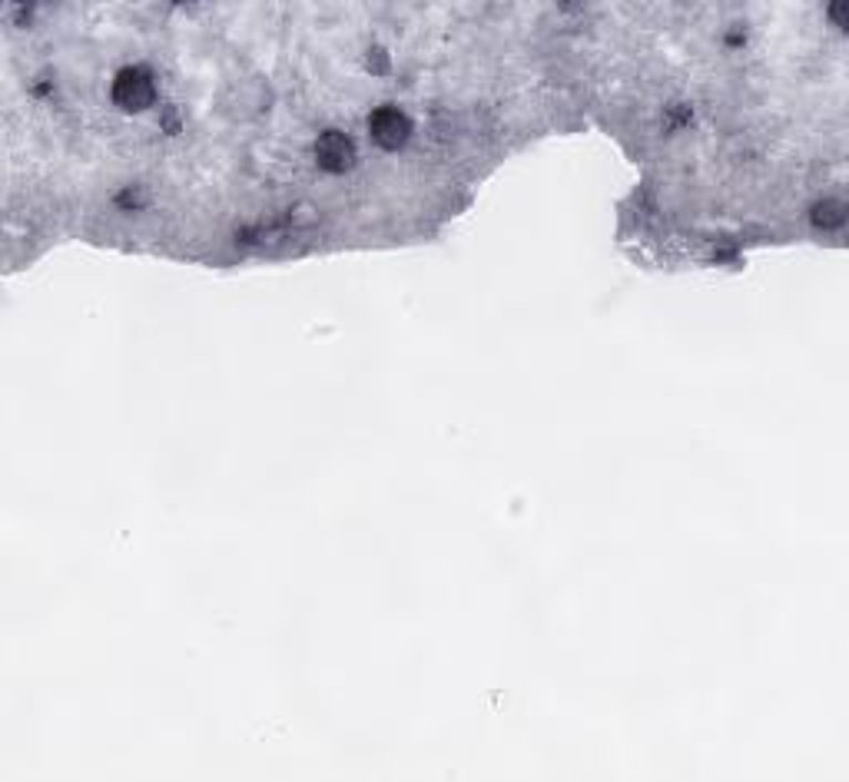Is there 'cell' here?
<instances>
[{
    "label": "cell",
    "instance_id": "6da1fadb",
    "mask_svg": "<svg viewBox=\"0 0 849 782\" xmlns=\"http://www.w3.org/2000/svg\"><path fill=\"white\" fill-rule=\"evenodd\" d=\"M110 100L123 110V113H143L156 103V76L149 66L133 63L123 66L113 83H110Z\"/></svg>",
    "mask_w": 849,
    "mask_h": 782
},
{
    "label": "cell",
    "instance_id": "7a4b0ae2",
    "mask_svg": "<svg viewBox=\"0 0 849 782\" xmlns=\"http://www.w3.org/2000/svg\"><path fill=\"white\" fill-rule=\"evenodd\" d=\"M312 156H315V166L325 173H349L359 159L355 139L342 129H325L312 146Z\"/></svg>",
    "mask_w": 849,
    "mask_h": 782
},
{
    "label": "cell",
    "instance_id": "3957f363",
    "mask_svg": "<svg viewBox=\"0 0 849 782\" xmlns=\"http://www.w3.org/2000/svg\"><path fill=\"white\" fill-rule=\"evenodd\" d=\"M369 136L382 149H398L412 136V116L398 106H379L369 116Z\"/></svg>",
    "mask_w": 849,
    "mask_h": 782
},
{
    "label": "cell",
    "instance_id": "277c9868",
    "mask_svg": "<svg viewBox=\"0 0 849 782\" xmlns=\"http://www.w3.org/2000/svg\"><path fill=\"white\" fill-rule=\"evenodd\" d=\"M817 229H840L847 222V206L840 199H820L810 212Z\"/></svg>",
    "mask_w": 849,
    "mask_h": 782
},
{
    "label": "cell",
    "instance_id": "5b68a950",
    "mask_svg": "<svg viewBox=\"0 0 849 782\" xmlns=\"http://www.w3.org/2000/svg\"><path fill=\"white\" fill-rule=\"evenodd\" d=\"M830 13H834V23L847 30V3H830Z\"/></svg>",
    "mask_w": 849,
    "mask_h": 782
}]
</instances>
